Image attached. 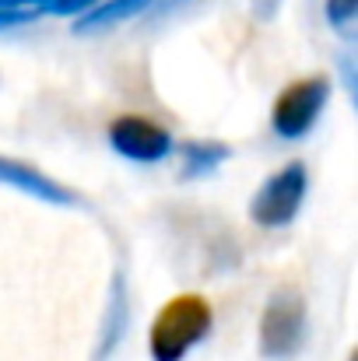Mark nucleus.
<instances>
[{
	"label": "nucleus",
	"mask_w": 358,
	"mask_h": 361,
	"mask_svg": "<svg viewBox=\"0 0 358 361\" xmlns=\"http://www.w3.org/2000/svg\"><path fill=\"white\" fill-rule=\"evenodd\" d=\"M306 298L295 288H278L260 316V351L263 358H292L306 344Z\"/></svg>",
	"instance_id": "obj_2"
},
{
	"label": "nucleus",
	"mask_w": 358,
	"mask_h": 361,
	"mask_svg": "<svg viewBox=\"0 0 358 361\" xmlns=\"http://www.w3.org/2000/svg\"><path fill=\"white\" fill-rule=\"evenodd\" d=\"M330 102V81L323 74H313V78H299L292 81L270 106V126L281 140H299L306 137L316 120L323 116Z\"/></svg>",
	"instance_id": "obj_3"
},
{
	"label": "nucleus",
	"mask_w": 358,
	"mask_h": 361,
	"mask_svg": "<svg viewBox=\"0 0 358 361\" xmlns=\"http://www.w3.org/2000/svg\"><path fill=\"white\" fill-rule=\"evenodd\" d=\"M232 158V147L222 140H186L183 144V169L179 179H201L208 172H215L222 161Z\"/></svg>",
	"instance_id": "obj_9"
},
{
	"label": "nucleus",
	"mask_w": 358,
	"mask_h": 361,
	"mask_svg": "<svg viewBox=\"0 0 358 361\" xmlns=\"http://www.w3.org/2000/svg\"><path fill=\"white\" fill-rule=\"evenodd\" d=\"M0 183L18 190V193H28L35 200H46V204H60V207H71L78 204V193L67 190L64 183L49 179L46 172H39L35 165L28 161H18V158H4L0 154Z\"/></svg>",
	"instance_id": "obj_6"
},
{
	"label": "nucleus",
	"mask_w": 358,
	"mask_h": 361,
	"mask_svg": "<svg viewBox=\"0 0 358 361\" xmlns=\"http://www.w3.org/2000/svg\"><path fill=\"white\" fill-rule=\"evenodd\" d=\"M158 0H99L95 7H88L78 21H74V32L78 35H92V32H102V28H113L123 25L130 18H141L144 11H151Z\"/></svg>",
	"instance_id": "obj_8"
},
{
	"label": "nucleus",
	"mask_w": 358,
	"mask_h": 361,
	"mask_svg": "<svg viewBox=\"0 0 358 361\" xmlns=\"http://www.w3.org/2000/svg\"><path fill=\"white\" fill-rule=\"evenodd\" d=\"M126 326H130V302H126V277H123V270L113 274V288H109V302H106V319H102V337H99V344H95V358L92 361H106L113 351H117V344L123 341V334H126Z\"/></svg>",
	"instance_id": "obj_7"
},
{
	"label": "nucleus",
	"mask_w": 358,
	"mask_h": 361,
	"mask_svg": "<svg viewBox=\"0 0 358 361\" xmlns=\"http://www.w3.org/2000/svg\"><path fill=\"white\" fill-rule=\"evenodd\" d=\"M21 4H42V0H0V7H21Z\"/></svg>",
	"instance_id": "obj_13"
},
{
	"label": "nucleus",
	"mask_w": 358,
	"mask_h": 361,
	"mask_svg": "<svg viewBox=\"0 0 358 361\" xmlns=\"http://www.w3.org/2000/svg\"><path fill=\"white\" fill-rule=\"evenodd\" d=\"M215 323V309L204 295H176L169 298L151 330H148V348L155 361H183L208 334Z\"/></svg>",
	"instance_id": "obj_1"
},
{
	"label": "nucleus",
	"mask_w": 358,
	"mask_h": 361,
	"mask_svg": "<svg viewBox=\"0 0 358 361\" xmlns=\"http://www.w3.org/2000/svg\"><path fill=\"white\" fill-rule=\"evenodd\" d=\"M358 14V0H327V21L334 28H348Z\"/></svg>",
	"instance_id": "obj_10"
},
{
	"label": "nucleus",
	"mask_w": 358,
	"mask_h": 361,
	"mask_svg": "<svg viewBox=\"0 0 358 361\" xmlns=\"http://www.w3.org/2000/svg\"><path fill=\"white\" fill-rule=\"evenodd\" d=\"M39 11H21V7H0V32L4 28H14V25H28L35 21Z\"/></svg>",
	"instance_id": "obj_12"
},
{
	"label": "nucleus",
	"mask_w": 358,
	"mask_h": 361,
	"mask_svg": "<svg viewBox=\"0 0 358 361\" xmlns=\"http://www.w3.org/2000/svg\"><path fill=\"white\" fill-rule=\"evenodd\" d=\"M109 144L119 158L133 161V165H155V161H165L176 147L172 133L162 126V123L148 120V116H117L109 123Z\"/></svg>",
	"instance_id": "obj_5"
},
{
	"label": "nucleus",
	"mask_w": 358,
	"mask_h": 361,
	"mask_svg": "<svg viewBox=\"0 0 358 361\" xmlns=\"http://www.w3.org/2000/svg\"><path fill=\"white\" fill-rule=\"evenodd\" d=\"M99 0H42V11H49V14H85Z\"/></svg>",
	"instance_id": "obj_11"
},
{
	"label": "nucleus",
	"mask_w": 358,
	"mask_h": 361,
	"mask_svg": "<svg viewBox=\"0 0 358 361\" xmlns=\"http://www.w3.org/2000/svg\"><path fill=\"white\" fill-rule=\"evenodd\" d=\"M306 186H309V172L302 161H288L285 169H278L274 176L263 179V186L256 190L253 204H249V218L260 228H285L295 221L302 200H306Z\"/></svg>",
	"instance_id": "obj_4"
}]
</instances>
